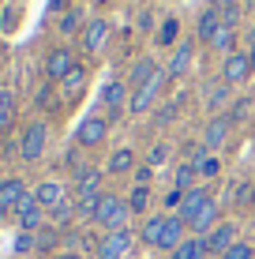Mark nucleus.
<instances>
[{"label":"nucleus","instance_id":"72a5a7b5","mask_svg":"<svg viewBox=\"0 0 255 259\" xmlns=\"http://www.w3.org/2000/svg\"><path fill=\"white\" fill-rule=\"evenodd\" d=\"M218 15H222V23H225V26H240V15H244V4H240V0H233V4H225V8H218Z\"/></svg>","mask_w":255,"mask_h":259},{"label":"nucleus","instance_id":"393cba45","mask_svg":"<svg viewBox=\"0 0 255 259\" xmlns=\"http://www.w3.org/2000/svg\"><path fill=\"white\" fill-rule=\"evenodd\" d=\"M60 240H64V229H57V226H41L38 233H34V248H38V252H57Z\"/></svg>","mask_w":255,"mask_h":259},{"label":"nucleus","instance_id":"4468645a","mask_svg":"<svg viewBox=\"0 0 255 259\" xmlns=\"http://www.w3.org/2000/svg\"><path fill=\"white\" fill-rule=\"evenodd\" d=\"M184 240H188V226H184L177 214H165V226H162V237H158V248H162V252H173V248H180Z\"/></svg>","mask_w":255,"mask_h":259},{"label":"nucleus","instance_id":"1a4fd4ad","mask_svg":"<svg viewBox=\"0 0 255 259\" xmlns=\"http://www.w3.org/2000/svg\"><path fill=\"white\" fill-rule=\"evenodd\" d=\"M75 64H79V60H75V49L72 46L49 49V57H45V79H49V83H60V79H64Z\"/></svg>","mask_w":255,"mask_h":259},{"label":"nucleus","instance_id":"bb28decb","mask_svg":"<svg viewBox=\"0 0 255 259\" xmlns=\"http://www.w3.org/2000/svg\"><path fill=\"white\" fill-rule=\"evenodd\" d=\"M162 226H165V214H150V218L143 222V229H139V240H143L146 248H158V237H162Z\"/></svg>","mask_w":255,"mask_h":259},{"label":"nucleus","instance_id":"6e6552de","mask_svg":"<svg viewBox=\"0 0 255 259\" xmlns=\"http://www.w3.org/2000/svg\"><path fill=\"white\" fill-rule=\"evenodd\" d=\"M195 46L199 41L195 38H184L173 46V57H169V64H165V75L169 79H184L191 71V64H195Z\"/></svg>","mask_w":255,"mask_h":259},{"label":"nucleus","instance_id":"423d86ee","mask_svg":"<svg viewBox=\"0 0 255 259\" xmlns=\"http://www.w3.org/2000/svg\"><path fill=\"white\" fill-rule=\"evenodd\" d=\"M26 181L23 177H4L0 181V218H15V210H19V203L26 199Z\"/></svg>","mask_w":255,"mask_h":259},{"label":"nucleus","instance_id":"f257e3e1","mask_svg":"<svg viewBox=\"0 0 255 259\" xmlns=\"http://www.w3.org/2000/svg\"><path fill=\"white\" fill-rule=\"evenodd\" d=\"M128 218H131V207L124 195L101 192V203L94 210V226H101V233H113V229H128Z\"/></svg>","mask_w":255,"mask_h":259},{"label":"nucleus","instance_id":"f3484780","mask_svg":"<svg viewBox=\"0 0 255 259\" xmlns=\"http://www.w3.org/2000/svg\"><path fill=\"white\" fill-rule=\"evenodd\" d=\"M207 203H210V192L203 188V184H195V188H191V192H184V203H180V210H177V218L184 222V226H188V222H191V218H195V214H199V210H203V207H207Z\"/></svg>","mask_w":255,"mask_h":259},{"label":"nucleus","instance_id":"a19ab883","mask_svg":"<svg viewBox=\"0 0 255 259\" xmlns=\"http://www.w3.org/2000/svg\"><path fill=\"white\" fill-rule=\"evenodd\" d=\"M244 46H248V49H244V53H248V57L255 60V23H251V30H248V34H244Z\"/></svg>","mask_w":255,"mask_h":259},{"label":"nucleus","instance_id":"dca6fc26","mask_svg":"<svg viewBox=\"0 0 255 259\" xmlns=\"http://www.w3.org/2000/svg\"><path fill=\"white\" fill-rule=\"evenodd\" d=\"M218 222H222V207H218V199H210L203 210L195 214V218L188 222V229H191V237H207L210 229L218 226Z\"/></svg>","mask_w":255,"mask_h":259},{"label":"nucleus","instance_id":"0eeeda50","mask_svg":"<svg viewBox=\"0 0 255 259\" xmlns=\"http://www.w3.org/2000/svg\"><path fill=\"white\" fill-rule=\"evenodd\" d=\"M105 41H109V19H86L83 34H79V49L86 53V57H98V53L105 49Z\"/></svg>","mask_w":255,"mask_h":259},{"label":"nucleus","instance_id":"412c9836","mask_svg":"<svg viewBox=\"0 0 255 259\" xmlns=\"http://www.w3.org/2000/svg\"><path fill=\"white\" fill-rule=\"evenodd\" d=\"M229 91H233V87L222 83V75H218L214 83L207 87V109H210V117H218V109H225V102H229Z\"/></svg>","mask_w":255,"mask_h":259},{"label":"nucleus","instance_id":"7ed1b4c3","mask_svg":"<svg viewBox=\"0 0 255 259\" xmlns=\"http://www.w3.org/2000/svg\"><path fill=\"white\" fill-rule=\"evenodd\" d=\"M139 240V233L131 229H113V233H101L98 248H94V259H124L131 252V244Z\"/></svg>","mask_w":255,"mask_h":259},{"label":"nucleus","instance_id":"58836bf2","mask_svg":"<svg viewBox=\"0 0 255 259\" xmlns=\"http://www.w3.org/2000/svg\"><path fill=\"white\" fill-rule=\"evenodd\" d=\"M248 109H251V102H248V98H240V102H236L233 105V113H229V120L236 124V120H244V117H248Z\"/></svg>","mask_w":255,"mask_h":259},{"label":"nucleus","instance_id":"49530a36","mask_svg":"<svg viewBox=\"0 0 255 259\" xmlns=\"http://www.w3.org/2000/svg\"><path fill=\"white\" fill-rule=\"evenodd\" d=\"M0 162H4V147H0Z\"/></svg>","mask_w":255,"mask_h":259},{"label":"nucleus","instance_id":"5701e85b","mask_svg":"<svg viewBox=\"0 0 255 259\" xmlns=\"http://www.w3.org/2000/svg\"><path fill=\"white\" fill-rule=\"evenodd\" d=\"M207 49H214V53H222V57H229V53H236V26H218V34L210 38V46Z\"/></svg>","mask_w":255,"mask_h":259},{"label":"nucleus","instance_id":"4c0bfd02","mask_svg":"<svg viewBox=\"0 0 255 259\" xmlns=\"http://www.w3.org/2000/svg\"><path fill=\"white\" fill-rule=\"evenodd\" d=\"M15 252H19V255L34 252V233H19V237H15Z\"/></svg>","mask_w":255,"mask_h":259},{"label":"nucleus","instance_id":"9d476101","mask_svg":"<svg viewBox=\"0 0 255 259\" xmlns=\"http://www.w3.org/2000/svg\"><path fill=\"white\" fill-rule=\"evenodd\" d=\"M165 79H169V75H165V71H158L150 83H143L139 91H131V98H128V109H131V113H146V109H150V105L158 102V94L165 91Z\"/></svg>","mask_w":255,"mask_h":259},{"label":"nucleus","instance_id":"ddd939ff","mask_svg":"<svg viewBox=\"0 0 255 259\" xmlns=\"http://www.w3.org/2000/svg\"><path fill=\"white\" fill-rule=\"evenodd\" d=\"M229 128H233L229 113H218V117H210L207 128H203V147H207V150L225 147V139H229Z\"/></svg>","mask_w":255,"mask_h":259},{"label":"nucleus","instance_id":"c03bdc74","mask_svg":"<svg viewBox=\"0 0 255 259\" xmlns=\"http://www.w3.org/2000/svg\"><path fill=\"white\" fill-rule=\"evenodd\" d=\"M240 4H244V8H248V12H255V0H240Z\"/></svg>","mask_w":255,"mask_h":259},{"label":"nucleus","instance_id":"e433bc0d","mask_svg":"<svg viewBox=\"0 0 255 259\" xmlns=\"http://www.w3.org/2000/svg\"><path fill=\"white\" fill-rule=\"evenodd\" d=\"M165 158H169V147H165V143H154V147H150V158H146V165H162L165 162Z\"/></svg>","mask_w":255,"mask_h":259},{"label":"nucleus","instance_id":"c9c22d12","mask_svg":"<svg viewBox=\"0 0 255 259\" xmlns=\"http://www.w3.org/2000/svg\"><path fill=\"white\" fill-rule=\"evenodd\" d=\"M251 255H255V248L248 244V240H236V244H233L222 259H251Z\"/></svg>","mask_w":255,"mask_h":259},{"label":"nucleus","instance_id":"79ce46f5","mask_svg":"<svg viewBox=\"0 0 255 259\" xmlns=\"http://www.w3.org/2000/svg\"><path fill=\"white\" fill-rule=\"evenodd\" d=\"M57 259H86L83 252H72V248H64V252H57Z\"/></svg>","mask_w":255,"mask_h":259},{"label":"nucleus","instance_id":"c85d7f7f","mask_svg":"<svg viewBox=\"0 0 255 259\" xmlns=\"http://www.w3.org/2000/svg\"><path fill=\"white\" fill-rule=\"evenodd\" d=\"M75 214H79V210H75V199H64L60 207H53V210H49V218H53V226H57V229H68Z\"/></svg>","mask_w":255,"mask_h":259},{"label":"nucleus","instance_id":"20e7f679","mask_svg":"<svg viewBox=\"0 0 255 259\" xmlns=\"http://www.w3.org/2000/svg\"><path fill=\"white\" fill-rule=\"evenodd\" d=\"M105 136H109V120L105 117H83L79 120V128H75V147H83V150H94V147H101Z\"/></svg>","mask_w":255,"mask_h":259},{"label":"nucleus","instance_id":"ea45409f","mask_svg":"<svg viewBox=\"0 0 255 259\" xmlns=\"http://www.w3.org/2000/svg\"><path fill=\"white\" fill-rule=\"evenodd\" d=\"M150 173H154V165H139L135 169V184H150Z\"/></svg>","mask_w":255,"mask_h":259},{"label":"nucleus","instance_id":"37998d69","mask_svg":"<svg viewBox=\"0 0 255 259\" xmlns=\"http://www.w3.org/2000/svg\"><path fill=\"white\" fill-rule=\"evenodd\" d=\"M225 4H233V0H207V8H225Z\"/></svg>","mask_w":255,"mask_h":259},{"label":"nucleus","instance_id":"473e14b6","mask_svg":"<svg viewBox=\"0 0 255 259\" xmlns=\"http://www.w3.org/2000/svg\"><path fill=\"white\" fill-rule=\"evenodd\" d=\"M177 34H180V23L173 19V15H165L162 30H158V41H162V46H177Z\"/></svg>","mask_w":255,"mask_h":259},{"label":"nucleus","instance_id":"c756f323","mask_svg":"<svg viewBox=\"0 0 255 259\" xmlns=\"http://www.w3.org/2000/svg\"><path fill=\"white\" fill-rule=\"evenodd\" d=\"M12 117H15V94L4 87V91H0V132L12 128Z\"/></svg>","mask_w":255,"mask_h":259},{"label":"nucleus","instance_id":"f704fd0d","mask_svg":"<svg viewBox=\"0 0 255 259\" xmlns=\"http://www.w3.org/2000/svg\"><path fill=\"white\" fill-rule=\"evenodd\" d=\"M195 173L199 177H218V173H222V162H218L214 154H207L203 162H195Z\"/></svg>","mask_w":255,"mask_h":259},{"label":"nucleus","instance_id":"2f4dec72","mask_svg":"<svg viewBox=\"0 0 255 259\" xmlns=\"http://www.w3.org/2000/svg\"><path fill=\"white\" fill-rule=\"evenodd\" d=\"M128 207H131V214H143L150 207V188H146V184H135L131 195H128Z\"/></svg>","mask_w":255,"mask_h":259},{"label":"nucleus","instance_id":"a211bd4d","mask_svg":"<svg viewBox=\"0 0 255 259\" xmlns=\"http://www.w3.org/2000/svg\"><path fill=\"white\" fill-rule=\"evenodd\" d=\"M128 83L124 79H113V83H105L101 87V105L105 109H113V113H120V109H128Z\"/></svg>","mask_w":255,"mask_h":259},{"label":"nucleus","instance_id":"aec40b11","mask_svg":"<svg viewBox=\"0 0 255 259\" xmlns=\"http://www.w3.org/2000/svg\"><path fill=\"white\" fill-rule=\"evenodd\" d=\"M218 26H222V15H218V8H203L195 19V41H203V46H210V38L218 34Z\"/></svg>","mask_w":255,"mask_h":259},{"label":"nucleus","instance_id":"9b49d317","mask_svg":"<svg viewBox=\"0 0 255 259\" xmlns=\"http://www.w3.org/2000/svg\"><path fill=\"white\" fill-rule=\"evenodd\" d=\"M236 240H240V237H236V226H233V222H218V226L203 237V244H207V255H218V259H222V255L236 244Z\"/></svg>","mask_w":255,"mask_h":259},{"label":"nucleus","instance_id":"cd10ccee","mask_svg":"<svg viewBox=\"0 0 255 259\" xmlns=\"http://www.w3.org/2000/svg\"><path fill=\"white\" fill-rule=\"evenodd\" d=\"M83 12H79V8H68L64 15H60V34H64V38H75V34H83Z\"/></svg>","mask_w":255,"mask_h":259},{"label":"nucleus","instance_id":"2eb2a0df","mask_svg":"<svg viewBox=\"0 0 255 259\" xmlns=\"http://www.w3.org/2000/svg\"><path fill=\"white\" fill-rule=\"evenodd\" d=\"M158 71H162V68H158V60H154V57H135V60H131L128 79H124V83H128V91H139L143 83H150Z\"/></svg>","mask_w":255,"mask_h":259},{"label":"nucleus","instance_id":"de8ad7c7","mask_svg":"<svg viewBox=\"0 0 255 259\" xmlns=\"http://www.w3.org/2000/svg\"><path fill=\"white\" fill-rule=\"evenodd\" d=\"M90 4H105V0H90Z\"/></svg>","mask_w":255,"mask_h":259},{"label":"nucleus","instance_id":"b1692460","mask_svg":"<svg viewBox=\"0 0 255 259\" xmlns=\"http://www.w3.org/2000/svg\"><path fill=\"white\" fill-rule=\"evenodd\" d=\"M57 87L64 91V98H79V94H83V87H86V68H83V64H75V68L68 71V75L60 79Z\"/></svg>","mask_w":255,"mask_h":259},{"label":"nucleus","instance_id":"f03ea898","mask_svg":"<svg viewBox=\"0 0 255 259\" xmlns=\"http://www.w3.org/2000/svg\"><path fill=\"white\" fill-rule=\"evenodd\" d=\"M45 147H49V124L45 120H30L23 128V139H19V158L23 162H41Z\"/></svg>","mask_w":255,"mask_h":259},{"label":"nucleus","instance_id":"39448f33","mask_svg":"<svg viewBox=\"0 0 255 259\" xmlns=\"http://www.w3.org/2000/svg\"><path fill=\"white\" fill-rule=\"evenodd\" d=\"M251 71H255V60L244 49H236V53H229V57L222 60V83L240 87V83H248V79H251Z\"/></svg>","mask_w":255,"mask_h":259},{"label":"nucleus","instance_id":"a878e982","mask_svg":"<svg viewBox=\"0 0 255 259\" xmlns=\"http://www.w3.org/2000/svg\"><path fill=\"white\" fill-rule=\"evenodd\" d=\"M169 259H207V244H203V237H188L180 248H173Z\"/></svg>","mask_w":255,"mask_h":259},{"label":"nucleus","instance_id":"7c9ffc66","mask_svg":"<svg viewBox=\"0 0 255 259\" xmlns=\"http://www.w3.org/2000/svg\"><path fill=\"white\" fill-rule=\"evenodd\" d=\"M191 181H195V165H191V162H180V165H177V177H173V188H177V192H191V188H195Z\"/></svg>","mask_w":255,"mask_h":259},{"label":"nucleus","instance_id":"4be33fe9","mask_svg":"<svg viewBox=\"0 0 255 259\" xmlns=\"http://www.w3.org/2000/svg\"><path fill=\"white\" fill-rule=\"evenodd\" d=\"M135 169V150L131 147H120V150H113L109 154V162H105V173H131Z\"/></svg>","mask_w":255,"mask_h":259},{"label":"nucleus","instance_id":"f8f14e48","mask_svg":"<svg viewBox=\"0 0 255 259\" xmlns=\"http://www.w3.org/2000/svg\"><path fill=\"white\" fill-rule=\"evenodd\" d=\"M15 222H19V233H38V229L45 226V207L34 199V192L19 203V210H15Z\"/></svg>","mask_w":255,"mask_h":259},{"label":"nucleus","instance_id":"6ab92c4d","mask_svg":"<svg viewBox=\"0 0 255 259\" xmlns=\"http://www.w3.org/2000/svg\"><path fill=\"white\" fill-rule=\"evenodd\" d=\"M34 199H38L45 210H53V207H60V203L68 199V192H64V184H60V181H41L38 188H34Z\"/></svg>","mask_w":255,"mask_h":259},{"label":"nucleus","instance_id":"a18cd8bd","mask_svg":"<svg viewBox=\"0 0 255 259\" xmlns=\"http://www.w3.org/2000/svg\"><path fill=\"white\" fill-rule=\"evenodd\" d=\"M251 207H255V184H251Z\"/></svg>","mask_w":255,"mask_h":259}]
</instances>
